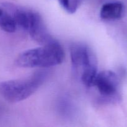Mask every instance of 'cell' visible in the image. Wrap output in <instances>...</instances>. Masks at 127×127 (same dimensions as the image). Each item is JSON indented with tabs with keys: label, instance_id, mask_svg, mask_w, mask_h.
Masks as SVG:
<instances>
[{
	"label": "cell",
	"instance_id": "8992f818",
	"mask_svg": "<svg viewBox=\"0 0 127 127\" xmlns=\"http://www.w3.org/2000/svg\"><path fill=\"white\" fill-rule=\"evenodd\" d=\"M0 28L8 33L14 32L17 28V25L12 15L1 7H0Z\"/></svg>",
	"mask_w": 127,
	"mask_h": 127
},
{
	"label": "cell",
	"instance_id": "5b68a950",
	"mask_svg": "<svg viewBox=\"0 0 127 127\" xmlns=\"http://www.w3.org/2000/svg\"><path fill=\"white\" fill-rule=\"evenodd\" d=\"M124 12V5L119 1L107 2L101 7L100 16L102 19L113 21L120 19Z\"/></svg>",
	"mask_w": 127,
	"mask_h": 127
},
{
	"label": "cell",
	"instance_id": "3957f363",
	"mask_svg": "<svg viewBox=\"0 0 127 127\" xmlns=\"http://www.w3.org/2000/svg\"><path fill=\"white\" fill-rule=\"evenodd\" d=\"M45 76L35 74L26 79H13L0 84V94L9 102H18L27 99L39 88Z\"/></svg>",
	"mask_w": 127,
	"mask_h": 127
},
{
	"label": "cell",
	"instance_id": "52a82bcc",
	"mask_svg": "<svg viewBox=\"0 0 127 127\" xmlns=\"http://www.w3.org/2000/svg\"><path fill=\"white\" fill-rule=\"evenodd\" d=\"M59 2L62 7L69 14H73L78 9V0H59Z\"/></svg>",
	"mask_w": 127,
	"mask_h": 127
},
{
	"label": "cell",
	"instance_id": "7a4b0ae2",
	"mask_svg": "<svg viewBox=\"0 0 127 127\" xmlns=\"http://www.w3.org/2000/svg\"><path fill=\"white\" fill-rule=\"evenodd\" d=\"M73 68L81 73V79L87 87L94 86L97 74V62L93 51L84 44L76 43L70 47Z\"/></svg>",
	"mask_w": 127,
	"mask_h": 127
},
{
	"label": "cell",
	"instance_id": "6da1fadb",
	"mask_svg": "<svg viewBox=\"0 0 127 127\" xmlns=\"http://www.w3.org/2000/svg\"><path fill=\"white\" fill-rule=\"evenodd\" d=\"M64 58L63 48L54 40L41 47L22 52L17 58L16 63L17 65L24 68H47L61 64Z\"/></svg>",
	"mask_w": 127,
	"mask_h": 127
},
{
	"label": "cell",
	"instance_id": "277c9868",
	"mask_svg": "<svg viewBox=\"0 0 127 127\" xmlns=\"http://www.w3.org/2000/svg\"><path fill=\"white\" fill-rule=\"evenodd\" d=\"M100 95L104 97L112 99L117 95L119 89V79L114 72L104 71L97 74L94 81Z\"/></svg>",
	"mask_w": 127,
	"mask_h": 127
}]
</instances>
